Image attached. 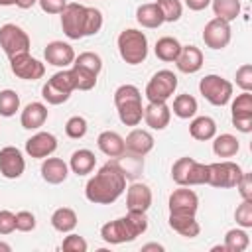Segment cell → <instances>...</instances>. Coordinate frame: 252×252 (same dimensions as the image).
Segmentation results:
<instances>
[{"mask_svg": "<svg viewBox=\"0 0 252 252\" xmlns=\"http://www.w3.org/2000/svg\"><path fill=\"white\" fill-rule=\"evenodd\" d=\"M126 189V177L118 167L116 159L106 161L85 187V197L94 205H110L114 203Z\"/></svg>", "mask_w": 252, "mask_h": 252, "instance_id": "cell-1", "label": "cell"}, {"mask_svg": "<svg viewBox=\"0 0 252 252\" xmlns=\"http://www.w3.org/2000/svg\"><path fill=\"white\" fill-rule=\"evenodd\" d=\"M114 104L118 108V118L126 126H138L144 118L142 93L134 85H120L114 91Z\"/></svg>", "mask_w": 252, "mask_h": 252, "instance_id": "cell-2", "label": "cell"}, {"mask_svg": "<svg viewBox=\"0 0 252 252\" xmlns=\"http://www.w3.org/2000/svg\"><path fill=\"white\" fill-rule=\"evenodd\" d=\"M116 45H118L120 57L128 65H140L148 57V37L140 30L128 28V30L120 32V35L116 39Z\"/></svg>", "mask_w": 252, "mask_h": 252, "instance_id": "cell-3", "label": "cell"}, {"mask_svg": "<svg viewBox=\"0 0 252 252\" xmlns=\"http://www.w3.org/2000/svg\"><path fill=\"white\" fill-rule=\"evenodd\" d=\"M199 93L213 106H224L232 98V83L220 75H205L199 81Z\"/></svg>", "mask_w": 252, "mask_h": 252, "instance_id": "cell-4", "label": "cell"}, {"mask_svg": "<svg viewBox=\"0 0 252 252\" xmlns=\"http://www.w3.org/2000/svg\"><path fill=\"white\" fill-rule=\"evenodd\" d=\"M177 89V75L169 69L158 71L146 85V98L148 102H167Z\"/></svg>", "mask_w": 252, "mask_h": 252, "instance_id": "cell-5", "label": "cell"}, {"mask_svg": "<svg viewBox=\"0 0 252 252\" xmlns=\"http://www.w3.org/2000/svg\"><path fill=\"white\" fill-rule=\"evenodd\" d=\"M61 30L69 39H81L87 35V6L71 2L61 12Z\"/></svg>", "mask_w": 252, "mask_h": 252, "instance_id": "cell-6", "label": "cell"}, {"mask_svg": "<svg viewBox=\"0 0 252 252\" xmlns=\"http://www.w3.org/2000/svg\"><path fill=\"white\" fill-rule=\"evenodd\" d=\"M30 35L16 24H4L0 28V47L10 57H16L20 53H30Z\"/></svg>", "mask_w": 252, "mask_h": 252, "instance_id": "cell-7", "label": "cell"}, {"mask_svg": "<svg viewBox=\"0 0 252 252\" xmlns=\"http://www.w3.org/2000/svg\"><path fill=\"white\" fill-rule=\"evenodd\" d=\"M242 175V167L234 161H215V163H209V185L213 187H219V189H230L238 183Z\"/></svg>", "mask_w": 252, "mask_h": 252, "instance_id": "cell-8", "label": "cell"}, {"mask_svg": "<svg viewBox=\"0 0 252 252\" xmlns=\"http://www.w3.org/2000/svg\"><path fill=\"white\" fill-rule=\"evenodd\" d=\"M230 37H232L230 24L220 18L209 20L203 28V41L211 49H224L230 43Z\"/></svg>", "mask_w": 252, "mask_h": 252, "instance_id": "cell-9", "label": "cell"}, {"mask_svg": "<svg viewBox=\"0 0 252 252\" xmlns=\"http://www.w3.org/2000/svg\"><path fill=\"white\" fill-rule=\"evenodd\" d=\"M10 69L16 77L24 79V81H37L45 75V65L32 57L30 53H20L16 57H10Z\"/></svg>", "mask_w": 252, "mask_h": 252, "instance_id": "cell-10", "label": "cell"}, {"mask_svg": "<svg viewBox=\"0 0 252 252\" xmlns=\"http://www.w3.org/2000/svg\"><path fill=\"white\" fill-rule=\"evenodd\" d=\"M167 207H169L171 215H195L199 209V197L195 191L181 185V189H175L169 195Z\"/></svg>", "mask_w": 252, "mask_h": 252, "instance_id": "cell-11", "label": "cell"}, {"mask_svg": "<svg viewBox=\"0 0 252 252\" xmlns=\"http://www.w3.org/2000/svg\"><path fill=\"white\" fill-rule=\"evenodd\" d=\"M26 169V159L22 152L14 146H6L0 150V173L6 179H18L22 177Z\"/></svg>", "mask_w": 252, "mask_h": 252, "instance_id": "cell-12", "label": "cell"}, {"mask_svg": "<svg viewBox=\"0 0 252 252\" xmlns=\"http://www.w3.org/2000/svg\"><path fill=\"white\" fill-rule=\"evenodd\" d=\"M43 57H45V61H47L49 65L67 69L69 65H73V61H75L77 55H75V49H73L69 43L55 39V41H51V43L45 45Z\"/></svg>", "mask_w": 252, "mask_h": 252, "instance_id": "cell-13", "label": "cell"}, {"mask_svg": "<svg viewBox=\"0 0 252 252\" xmlns=\"http://www.w3.org/2000/svg\"><path fill=\"white\" fill-rule=\"evenodd\" d=\"M57 150V138L49 132H37L26 140V152L30 158L45 159Z\"/></svg>", "mask_w": 252, "mask_h": 252, "instance_id": "cell-14", "label": "cell"}, {"mask_svg": "<svg viewBox=\"0 0 252 252\" xmlns=\"http://www.w3.org/2000/svg\"><path fill=\"white\" fill-rule=\"evenodd\" d=\"M100 238H102L106 244H124V242L136 240V236H134L132 230L128 228L124 217L114 219V220H108L106 224H102V228H100Z\"/></svg>", "mask_w": 252, "mask_h": 252, "instance_id": "cell-15", "label": "cell"}, {"mask_svg": "<svg viewBox=\"0 0 252 252\" xmlns=\"http://www.w3.org/2000/svg\"><path fill=\"white\" fill-rule=\"evenodd\" d=\"M171 120V108L167 102H148L144 106V122L152 130H163L167 128Z\"/></svg>", "mask_w": 252, "mask_h": 252, "instance_id": "cell-16", "label": "cell"}, {"mask_svg": "<svg viewBox=\"0 0 252 252\" xmlns=\"http://www.w3.org/2000/svg\"><path fill=\"white\" fill-rule=\"evenodd\" d=\"M152 189L146 183H132L126 191V207L128 211H142L146 213L152 207Z\"/></svg>", "mask_w": 252, "mask_h": 252, "instance_id": "cell-17", "label": "cell"}, {"mask_svg": "<svg viewBox=\"0 0 252 252\" xmlns=\"http://www.w3.org/2000/svg\"><path fill=\"white\" fill-rule=\"evenodd\" d=\"M124 146H126V152L128 154H134V156H146L154 150V136L148 132V130H142V128H134L126 140H124Z\"/></svg>", "mask_w": 252, "mask_h": 252, "instance_id": "cell-18", "label": "cell"}, {"mask_svg": "<svg viewBox=\"0 0 252 252\" xmlns=\"http://www.w3.org/2000/svg\"><path fill=\"white\" fill-rule=\"evenodd\" d=\"M203 61H205V57H203V51L199 47L181 45V51H179V55L175 59V65H177V69L181 73L191 75V73H197L203 67Z\"/></svg>", "mask_w": 252, "mask_h": 252, "instance_id": "cell-19", "label": "cell"}, {"mask_svg": "<svg viewBox=\"0 0 252 252\" xmlns=\"http://www.w3.org/2000/svg\"><path fill=\"white\" fill-rule=\"evenodd\" d=\"M47 116H49V110L43 102H30L22 110L20 122H22V128H26V130H37L45 124Z\"/></svg>", "mask_w": 252, "mask_h": 252, "instance_id": "cell-20", "label": "cell"}, {"mask_svg": "<svg viewBox=\"0 0 252 252\" xmlns=\"http://www.w3.org/2000/svg\"><path fill=\"white\" fill-rule=\"evenodd\" d=\"M69 175V165L61 158H45L41 163V177L49 185H59L67 179Z\"/></svg>", "mask_w": 252, "mask_h": 252, "instance_id": "cell-21", "label": "cell"}, {"mask_svg": "<svg viewBox=\"0 0 252 252\" xmlns=\"http://www.w3.org/2000/svg\"><path fill=\"white\" fill-rule=\"evenodd\" d=\"M96 146L98 150L108 156V158H120L124 152H126V146H124V138L118 134V132H112V130H104L98 134L96 138Z\"/></svg>", "mask_w": 252, "mask_h": 252, "instance_id": "cell-22", "label": "cell"}, {"mask_svg": "<svg viewBox=\"0 0 252 252\" xmlns=\"http://www.w3.org/2000/svg\"><path fill=\"white\" fill-rule=\"evenodd\" d=\"M96 165V158L91 150L87 148H81V150H75L71 154V159H69V167L75 175H89Z\"/></svg>", "mask_w": 252, "mask_h": 252, "instance_id": "cell-23", "label": "cell"}, {"mask_svg": "<svg viewBox=\"0 0 252 252\" xmlns=\"http://www.w3.org/2000/svg\"><path fill=\"white\" fill-rule=\"evenodd\" d=\"M169 226L185 238H195L201 232V224L197 222L195 215H171L169 213Z\"/></svg>", "mask_w": 252, "mask_h": 252, "instance_id": "cell-24", "label": "cell"}, {"mask_svg": "<svg viewBox=\"0 0 252 252\" xmlns=\"http://www.w3.org/2000/svg\"><path fill=\"white\" fill-rule=\"evenodd\" d=\"M136 22L142 26V28H148V30H156L163 24V16H161V10L156 2H150V4H142L138 6L136 10Z\"/></svg>", "mask_w": 252, "mask_h": 252, "instance_id": "cell-25", "label": "cell"}, {"mask_svg": "<svg viewBox=\"0 0 252 252\" xmlns=\"http://www.w3.org/2000/svg\"><path fill=\"white\" fill-rule=\"evenodd\" d=\"M189 134L199 142L213 140L217 136V122L211 116H197L189 124Z\"/></svg>", "mask_w": 252, "mask_h": 252, "instance_id": "cell-26", "label": "cell"}, {"mask_svg": "<svg viewBox=\"0 0 252 252\" xmlns=\"http://www.w3.org/2000/svg\"><path fill=\"white\" fill-rule=\"evenodd\" d=\"M154 51H156V57L158 59H161L165 63H171V61L177 59V55L181 51V43L175 37H171V35H163V37H159L156 41Z\"/></svg>", "mask_w": 252, "mask_h": 252, "instance_id": "cell-27", "label": "cell"}, {"mask_svg": "<svg viewBox=\"0 0 252 252\" xmlns=\"http://www.w3.org/2000/svg\"><path fill=\"white\" fill-rule=\"evenodd\" d=\"M51 226L57 232H71L77 226V213L69 207H59L51 215Z\"/></svg>", "mask_w": 252, "mask_h": 252, "instance_id": "cell-28", "label": "cell"}, {"mask_svg": "<svg viewBox=\"0 0 252 252\" xmlns=\"http://www.w3.org/2000/svg\"><path fill=\"white\" fill-rule=\"evenodd\" d=\"M238 150H240V142L236 140V136H232V134L215 136L213 152L217 158H232L238 154Z\"/></svg>", "mask_w": 252, "mask_h": 252, "instance_id": "cell-29", "label": "cell"}, {"mask_svg": "<svg viewBox=\"0 0 252 252\" xmlns=\"http://www.w3.org/2000/svg\"><path fill=\"white\" fill-rule=\"evenodd\" d=\"M215 18H220L224 22H232L240 16V0H211Z\"/></svg>", "mask_w": 252, "mask_h": 252, "instance_id": "cell-30", "label": "cell"}, {"mask_svg": "<svg viewBox=\"0 0 252 252\" xmlns=\"http://www.w3.org/2000/svg\"><path fill=\"white\" fill-rule=\"evenodd\" d=\"M250 246V236L248 232L240 226V228H230L224 234V248L226 252H244Z\"/></svg>", "mask_w": 252, "mask_h": 252, "instance_id": "cell-31", "label": "cell"}, {"mask_svg": "<svg viewBox=\"0 0 252 252\" xmlns=\"http://www.w3.org/2000/svg\"><path fill=\"white\" fill-rule=\"evenodd\" d=\"M173 114L181 120H187V118H193L197 114V100L195 96L191 94H177L173 98Z\"/></svg>", "mask_w": 252, "mask_h": 252, "instance_id": "cell-32", "label": "cell"}, {"mask_svg": "<svg viewBox=\"0 0 252 252\" xmlns=\"http://www.w3.org/2000/svg\"><path fill=\"white\" fill-rule=\"evenodd\" d=\"M20 110V96L16 91L12 89H4L0 91V116H14Z\"/></svg>", "mask_w": 252, "mask_h": 252, "instance_id": "cell-33", "label": "cell"}, {"mask_svg": "<svg viewBox=\"0 0 252 252\" xmlns=\"http://www.w3.org/2000/svg\"><path fill=\"white\" fill-rule=\"evenodd\" d=\"M71 73H73V79H75V91H91V89H94L98 75H94L89 69H83L79 65H73Z\"/></svg>", "mask_w": 252, "mask_h": 252, "instance_id": "cell-34", "label": "cell"}, {"mask_svg": "<svg viewBox=\"0 0 252 252\" xmlns=\"http://www.w3.org/2000/svg\"><path fill=\"white\" fill-rule=\"evenodd\" d=\"M41 96H43L49 104H63V102H67V100H69L71 93L63 91L59 85H55V83L49 79V81L41 87Z\"/></svg>", "mask_w": 252, "mask_h": 252, "instance_id": "cell-35", "label": "cell"}, {"mask_svg": "<svg viewBox=\"0 0 252 252\" xmlns=\"http://www.w3.org/2000/svg\"><path fill=\"white\" fill-rule=\"evenodd\" d=\"M73 65H79V67L89 69L91 73L98 75L100 69H102V59H100V55L94 53V51H83V53H79V57H75Z\"/></svg>", "mask_w": 252, "mask_h": 252, "instance_id": "cell-36", "label": "cell"}, {"mask_svg": "<svg viewBox=\"0 0 252 252\" xmlns=\"http://www.w3.org/2000/svg\"><path fill=\"white\" fill-rule=\"evenodd\" d=\"M124 220H126L128 228L132 230V234H134L136 238L148 230V217H146V213H142V211H128L126 217H124Z\"/></svg>", "mask_w": 252, "mask_h": 252, "instance_id": "cell-37", "label": "cell"}, {"mask_svg": "<svg viewBox=\"0 0 252 252\" xmlns=\"http://www.w3.org/2000/svg\"><path fill=\"white\" fill-rule=\"evenodd\" d=\"M193 158H189V156H185V158H179L177 161H173V165H171V179L181 187V185H185V181H187V175H189V169H191V165H193Z\"/></svg>", "mask_w": 252, "mask_h": 252, "instance_id": "cell-38", "label": "cell"}, {"mask_svg": "<svg viewBox=\"0 0 252 252\" xmlns=\"http://www.w3.org/2000/svg\"><path fill=\"white\" fill-rule=\"evenodd\" d=\"M156 4H158L159 10H161L163 22L173 24V22H177V20L181 18V14H183V6H181L179 0H158Z\"/></svg>", "mask_w": 252, "mask_h": 252, "instance_id": "cell-39", "label": "cell"}, {"mask_svg": "<svg viewBox=\"0 0 252 252\" xmlns=\"http://www.w3.org/2000/svg\"><path fill=\"white\" fill-rule=\"evenodd\" d=\"M209 181V163H199V161H193L191 169H189V175H187V181H185V187H191V185H205Z\"/></svg>", "mask_w": 252, "mask_h": 252, "instance_id": "cell-40", "label": "cell"}, {"mask_svg": "<svg viewBox=\"0 0 252 252\" xmlns=\"http://www.w3.org/2000/svg\"><path fill=\"white\" fill-rule=\"evenodd\" d=\"M122 156L126 158V152H124ZM116 163H118V161H116ZM118 167L122 169V173H124L126 179H132V177H136V175L144 169V159H142V156H134V154H130V156L126 158V165L118 163Z\"/></svg>", "mask_w": 252, "mask_h": 252, "instance_id": "cell-41", "label": "cell"}, {"mask_svg": "<svg viewBox=\"0 0 252 252\" xmlns=\"http://www.w3.org/2000/svg\"><path fill=\"white\" fill-rule=\"evenodd\" d=\"M87 120L83 116H71L67 122H65V134L73 140H79L87 134Z\"/></svg>", "mask_w": 252, "mask_h": 252, "instance_id": "cell-42", "label": "cell"}, {"mask_svg": "<svg viewBox=\"0 0 252 252\" xmlns=\"http://www.w3.org/2000/svg\"><path fill=\"white\" fill-rule=\"evenodd\" d=\"M234 220L242 228H250L252 226V201H244L242 199V203L234 211Z\"/></svg>", "mask_w": 252, "mask_h": 252, "instance_id": "cell-43", "label": "cell"}, {"mask_svg": "<svg viewBox=\"0 0 252 252\" xmlns=\"http://www.w3.org/2000/svg\"><path fill=\"white\" fill-rule=\"evenodd\" d=\"M240 114H252V94L248 91H242L232 100V116H240Z\"/></svg>", "mask_w": 252, "mask_h": 252, "instance_id": "cell-44", "label": "cell"}, {"mask_svg": "<svg viewBox=\"0 0 252 252\" xmlns=\"http://www.w3.org/2000/svg\"><path fill=\"white\" fill-rule=\"evenodd\" d=\"M61 248H63L65 252H87L89 244H87V240H85L83 236L71 232V234H67V236L63 238Z\"/></svg>", "mask_w": 252, "mask_h": 252, "instance_id": "cell-45", "label": "cell"}, {"mask_svg": "<svg viewBox=\"0 0 252 252\" xmlns=\"http://www.w3.org/2000/svg\"><path fill=\"white\" fill-rule=\"evenodd\" d=\"M102 28V14L100 10L87 6V35H94L98 33Z\"/></svg>", "mask_w": 252, "mask_h": 252, "instance_id": "cell-46", "label": "cell"}, {"mask_svg": "<svg viewBox=\"0 0 252 252\" xmlns=\"http://www.w3.org/2000/svg\"><path fill=\"white\" fill-rule=\"evenodd\" d=\"M236 85L242 89V91H252V65L250 63H244L236 69Z\"/></svg>", "mask_w": 252, "mask_h": 252, "instance_id": "cell-47", "label": "cell"}, {"mask_svg": "<svg viewBox=\"0 0 252 252\" xmlns=\"http://www.w3.org/2000/svg\"><path fill=\"white\" fill-rule=\"evenodd\" d=\"M35 228V215L30 211H20L16 213V230L20 232H30Z\"/></svg>", "mask_w": 252, "mask_h": 252, "instance_id": "cell-48", "label": "cell"}, {"mask_svg": "<svg viewBox=\"0 0 252 252\" xmlns=\"http://www.w3.org/2000/svg\"><path fill=\"white\" fill-rule=\"evenodd\" d=\"M51 81H53L55 85H59L63 91H67V93H73V91H75V79H73L71 69H63V71L55 73V75L51 77Z\"/></svg>", "mask_w": 252, "mask_h": 252, "instance_id": "cell-49", "label": "cell"}, {"mask_svg": "<svg viewBox=\"0 0 252 252\" xmlns=\"http://www.w3.org/2000/svg\"><path fill=\"white\" fill-rule=\"evenodd\" d=\"M234 187L238 189V193L244 201H252V175L248 171H242V175Z\"/></svg>", "mask_w": 252, "mask_h": 252, "instance_id": "cell-50", "label": "cell"}, {"mask_svg": "<svg viewBox=\"0 0 252 252\" xmlns=\"http://www.w3.org/2000/svg\"><path fill=\"white\" fill-rule=\"evenodd\" d=\"M16 230V215L12 211H0V234H12Z\"/></svg>", "mask_w": 252, "mask_h": 252, "instance_id": "cell-51", "label": "cell"}, {"mask_svg": "<svg viewBox=\"0 0 252 252\" xmlns=\"http://www.w3.org/2000/svg\"><path fill=\"white\" fill-rule=\"evenodd\" d=\"M37 4L45 14H61L67 6V0H37Z\"/></svg>", "mask_w": 252, "mask_h": 252, "instance_id": "cell-52", "label": "cell"}, {"mask_svg": "<svg viewBox=\"0 0 252 252\" xmlns=\"http://www.w3.org/2000/svg\"><path fill=\"white\" fill-rule=\"evenodd\" d=\"M232 126L242 132V134H248L252 132V114H240V116H232Z\"/></svg>", "mask_w": 252, "mask_h": 252, "instance_id": "cell-53", "label": "cell"}, {"mask_svg": "<svg viewBox=\"0 0 252 252\" xmlns=\"http://www.w3.org/2000/svg\"><path fill=\"white\" fill-rule=\"evenodd\" d=\"M185 4H187L189 10L201 12V10H205L207 6H211V0H185Z\"/></svg>", "mask_w": 252, "mask_h": 252, "instance_id": "cell-54", "label": "cell"}, {"mask_svg": "<svg viewBox=\"0 0 252 252\" xmlns=\"http://www.w3.org/2000/svg\"><path fill=\"white\" fill-rule=\"evenodd\" d=\"M35 4H37V0H14V6H18L22 10H28V8L35 6Z\"/></svg>", "mask_w": 252, "mask_h": 252, "instance_id": "cell-55", "label": "cell"}, {"mask_svg": "<svg viewBox=\"0 0 252 252\" xmlns=\"http://www.w3.org/2000/svg\"><path fill=\"white\" fill-rule=\"evenodd\" d=\"M150 250H158V252H161L163 246L158 244V242H150V244H144V246H142V252H150Z\"/></svg>", "mask_w": 252, "mask_h": 252, "instance_id": "cell-56", "label": "cell"}, {"mask_svg": "<svg viewBox=\"0 0 252 252\" xmlns=\"http://www.w3.org/2000/svg\"><path fill=\"white\" fill-rule=\"evenodd\" d=\"M12 248H10V244H6V242H0V252H10Z\"/></svg>", "mask_w": 252, "mask_h": 252, "instance_id": "cell-57", "label": "cell"}, {"mask_svg": "<svg viewBox=\"0 0 252 252\" xmlns=\"http://www.w3.org/2000/svg\"><path fill=\"white\" fill-rule=\"evenodd\" d=\"M0 6H14V0H0Z\"/></svg>", "mask_w": 252, "mask_h": 252, "instance_id": "cell-58", "label": "cell"}]
</instances>
